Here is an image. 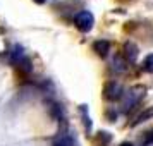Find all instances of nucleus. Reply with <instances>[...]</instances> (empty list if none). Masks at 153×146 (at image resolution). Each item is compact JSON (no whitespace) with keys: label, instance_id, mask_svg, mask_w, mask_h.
Here are the masks:
<instances>
[{"label":"nucleus","instance_id":"nucleus-1","mask_svg":"<svg viewBox=\"0 0 153 146\" xmlns=\"http://www.w3.org/2000/svg\"><path fill=\"white\" fill-rule=\"evenodd\" d=\"M74 24L81 33H90L93 26H95V17L90 10H79L74 16Z\"/></svg>","mask_w":153,"mask_h":146},{"label":"nucleus","instance_id":"nucleus-2","mask_svg":"<svg viewBox=\"0 0 153 146\" xmlns=\"http://www.w3.org/2000/svg\"><path fill=\"white\" fill-rule=\"evenodd\" d=\"M10 62L14 64L16 67H22L24 70H31V62H29V59L26 57V52L22 48L21 45H14V48L10 52Z\"/></svg>","mask_w":153,"mask_h":146},{"label":"nucleus","instance_id":"nucleus-3","mask_svg":"<svg viewBox=\"0 0 153 146\" xmlns=\"http://www.w3.org/2000/svg\"><path fill=\"white\" fill-rule=\"evenodd\" d=\"M124 96V90L122 86L117 83V81H108V83L103 86V98L108 100V102H115L119 98Z\"/></svg>","mask_w":153,"mask_h":146},{"label":"nucleus","instance_id":"nucleus-4","mask_svg":"<svg viewBox=\"0 0 153 146\" xmlns=\"http://www.w3.org/2000/svg\"><path fill=\"white\" fill-rule=\"evenodd\" d=\"M143 95H145V88H143V86H134V88L127 93V98H126V102H124V112L131 110L132 107L143 98Z\"/></svg>","mask_w":153,"mask_h":146},{"label":"nucleus","instance_id":"nucleus-5","mask_svg":"<svg viewBox=\"0 0 153 146\" xmlns=\"http://www.w3.org/2000/svg\"><path fill=\"white\" fill-rule=\"evenodd\" d=\"M139 57V48L134 42H126L122 47V59L127 64H134Z\"/></svg>","mask_w":153,"mask_h":146},{"label":"nucleus","instance_id":"nucleus-6","mask_svg":"<svg viewBox=\"0 0 153 146\" xmlns=\"http://www.w3.org/2000/svg\"><path fill=\"white\" fill-rule=\"evenodd\" d=\"M93 52H95L98 57L105 59V57L110 53V42H108V40H105V38L97 40V42L93 43Z\"/></svg>","mask_w":153,"mask_h":146},{"label":"nucleus","instance_id":"nucleus-7","mask_svg":"<svg viewBox=\"0 0 153 146\" xmlns=\"http://www.w3.org/2000/svg\"><path fill=\"white\" fill-rule=\"evenodd\" d=\"M79 112H81V117H83L84 131H86V134H91L93 122H91V117H90V113H88V105H79Z\"/></svg>","mask_w":153,"mask_h":146},{"label":"nucleus","instance_id":"nucleus-8","mask_svg":"<svg viewBox=\"0 0 153 146\" xmlns=\"http://www.w3.org/2000/svg\"><path fill=\"white\" fill-rule=\"evenodd\" d=\"M53 146H74V139L69 132H60L53 141Z\"/></svg>","mask_w":153,"mask_h":146},{"label":"nucleus","instance_id":"nucleus-9","mask_svg":"<svg viewBox=\"0 0 153 146\" xmlns=\"http://www.w3.org/2000/svg\"><path fill=\"white\" fill-rule=\"evenodd\" d=\"M112 141V134L107 131H100L95 138V145L97 146H108Z\"/></svg>","mask_w":153,"mask_h":146},{"label":"nucleus","instance_id":"nucleus-10","mask_svg":"<svg viewBox=\"0 0 153 146\" xmlns=\"http://www.w3.org/2000/svg\"><path fill=\"white\" fill-rule=\"evenodd\" d=\"M150 119H153V107H146L145 110L136 117L132 125H139V124H143V122H146V120H150Z\"/></svg>","mask_w":153,"mask_h":146},{"label":"nucleus","instance_id":"nucleus-11","mask_svg":"<svg viewBox=\"0 0 153 146\" xmlns=\"http://www.w3.org/2000/svg\"><path fill=\"white\" fill-rule=\"evenodd\" d=\"M48 108H50V113H52V117L55 119V120H62V108H60V105L55 103V102H48Z\"/></svg>","mask_w":153,"mask_h":146},{"label":"nucleus","instance_id":"nucleus-12","mask_svg":"<svg viewBox=\"0 0 153 146\" xmlns=\"http://www.w3.org/2000/svg\"><path fill=\"white\" fill-rule=\"evenodd\" d=\"M143 69H145L146 72L153 74V53H148V55H146L145 62H143Z\"/></svg>","mask_w":153,"mask_h":146},{"label":"nucleus","instance_id":"nucleus-13","mask_svg":"<svg viewBox=\"0 0 153 146\" xmlns=\"http://www.w3.org/2000/svg\"><path fill=\"white\" fill-rule=\"evenodd\" d=\"M152 145H153V129H150L141 138V146H152Z\"/></svg>","mask_w":153,"mask_h":146},{"label":"nucleus","instance_id":"nucleus-14","mask_svg":"<svg viewBox=\"0 0 153 146\" xmlns=\"http://www.w3.org/2000/svg\"><path fill=\"white\" fill-rule=\"evenodd\" d=\"M126 60L122 59V55H117L115 59H114V65H115V69L119 70V72H122V70H126Z\"/></svg>","mask_w":153,"mask_h":146},{"label":"nucleus","instance_id":"nucleus-15","mask_svg":"<svg viewBox=\"0 0 153 146\" xmlns=\"http://www.w3.org/2000/svg\"><path fill=\"white\" fill-rule=\"evenodd\" d=\"M119 146H134L132 143H129V141H124V143H120Z\"/></svg>","mask_w":153,"mask_h":146},{"label":"nucleus","instance_id":"nucleus-16","mask_svg":"<svg viewBox=\"0 0 153 146\" xmlns=\"http://www.w3.org/2000/svg\"><path fill=\"white\" fill-rule=\"evenodd\" d=\"M33 2H36V4H45L47 0H33Z\"/></svg>","mask_w":153,"mask_h":146}]
</instances>
